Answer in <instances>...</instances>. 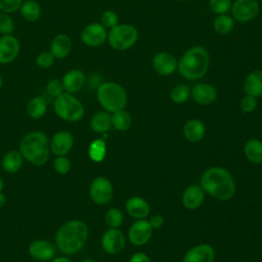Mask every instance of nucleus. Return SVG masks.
<instances>
[{"label":"nucleus","mask_w":262,"mask_h":262,"mask_svg":"<svg viewBox=\"0 0 262 262\" xmlns=\"http://www.w3.org/2000/svg\"><path fill=\"white\" fill-rule=\"evenodd\" d=\"M89 229L87 224L79 219L69 220L56 231L54 242L57 250L66 256L78 253L87 243Z\"/></svg>","instance_id":"obj_1"},{"label":"nucleus","mask_w":262,"mask_h":262,"mask_svg":"<svg viewBox=\"0 0 262 262\" xmlns=\"http://www.w3.org/2000/svg\"><path fill=\"white\" fill-rule=\"evenodd\" d=\"M200 185L205 192L220 201H228L235 193L232 174L223 167H210L204 171Z\"/></svg>","instance_id":"obj_2"},{"label":"nucleus","mask_w":262,"mask_h":262,"mask_svg":"<svg viewBox=\"0 0 262 262\" xmlns=\"http://www.w3.org/2000/svg\"><path fill=\"white\" fill-rule=\"evenodd\" d=\"M210 67L209 51L201 45L186 49L178 59L177 72L179 75L190 81L202 79Z\"/></svg>","instance_id":"obj_3"},{"label":"nucleus","mask_w":262,"mask_h":262,"mask_svg":"<svg viewBox=\"0 0 262 262\" xmlns=\"http://www.w3.org/2000/svg\"><path fill=\"white\" fill-rule=\"evenodd\" d=\"M49 139L42 131H31L23 136L18 144V150L25 161L34 166H42L47 163L50 156Z\"/></svg>","instance_id":"obj_4"},{"label":"nucleus","mask_w":262,"mask_h":262,"mask_svg":"<svg viewBox=\"0 0 262 262\" xmlns=\"http://www.w3.org/2000/svg\"><path fill=\"white\" fill-rule=\"evenodd\" d=\"M96 99L103 111L113 114L124 110L127 104V92L117 82H102L96 89Z\"/></svg>","instance_id":"obj_5"},{"label":"nucleus","mask_w":262,"mask_h":262,"mask_svg":"<svg viewBox=\"0 0 262 262\" xmlns=\"http://www.w3.org/2000/svg\"><path fill=\"white\" fill-rule=\"evenodd\" d=\"M53 110L57 117L71 123L80 121L85 114L83 103L74 94L68 92L54 98Z\"/></svg>","instance_id":"obj_6"},{"label":"nucleus","mask_w":262,"mask_h":262,"mask_svg":"<svg viewBox=\"0 0 262 262\" xmlns=\"http://www.w3.org/2000/svg\"><path fill=\"white\" fill-rule=\"evenodd\" d=\"M138 40V31L131 24H118L107 31L106 42L116 51H126Z\"/></svg>","instance_id":"obj_7"},{"label":"nucleus","mask_w":262,"mask_h":262,"mask_svg":"<svg viewBox=\"0 0 262 262\" xmlns=\"http://www.w3.org/2000/svg\"><path fill=\"white\" fill-rule=\"evenodd\" d=\"M260 12L258 0H233L230 8L234 20L245 24L255 19Z\"/></svg>","instance_id":"obj_8"},{"label":"nucleus","mask_w":262,"mask_h":262,"mask_svg":"<svg viewBox=\"0 0 262 262\" xmlns=\"http://www.w3.org/2000/svg\"><path fill=\"white\" fill-rule=\"evenodd\" d=\"M89 195L96 205L108 204L114 195V187L110 179L104 176L95 177L89 186Z\"/></svg>","instance_id":"obj_9"},{"label":"nucleus","mask_w":262,"mask_h":262,"mask_svg":"<svg viewBox=\"0 0 262 262\" xmlns=\"http://www.w3.org/2000/svg\"><path fill=\"white\" fill-rule=\"evenodd\" d=\"M106 39L107 30L99 21L87 24L80 32V41L87 47L101 46Z\"/></svg>","instance_id":"obj_10"},{"label":"nucleus","mask_w":262,"mask_h":262,"mask_svg":"<svg viewBox=\"0 0 262 262\" xmlns=\"http://www.w3.org/2000/svg\"><path fill=\"white\" fill-rule=\"evenodd\" d=\"M20 52V42L13 34L0 36V64L13 62Z\"/></svg>","instance_id":"obj_11"},{"label":"nucleus","mask_w":262,"mask_h":262,"mask_svg":"<svg viewBox=\"0 0 262 262\" xmlns=\"http://www.w3.org/2000/svg\"><path fill=\"white\" fill-rule=\"evenodd\" d=\"M151 235L152 227L146 219H137L131 224L128 230V239L136 247L147 244L151 238Z\"/></svg>","instance_id":"obj_12"},{"label":"nucleus","mask_w":262,"mask_h":262,"mask_svg":"<svg viewBox=\"0 0 262 262\" xmlns=\"http://www.w3.org/2000/svg\"><path fill=\"white\" fill-rule=\"evenodd\" d=\"M29 255L32 259L40 262L51 261L57 253V248L54 244L47 239H35L33 241L28 248Z\"/></svg>","instance_id":"obj_13"},{"label":"nucleus","mask_w":262,"mask_h":262,"mask_svg":"<svg viewBox=\"0 0 262 262\" xmlns=\"http://www.w3.org/2000/svg\"><path fill=\"white\" fill-rule=\"evenodd\" d=\"M125 235L119 228L108 227L101 236V248L110 255H116L122 252L125 248Z\"/></svg>","instance_id":"obj_14"},{"label":"nucleus","mask_w":262,"mask_h":262,"mask_svg":"<svg viewBox=\"0 0 262 262\" xmlns=\"http://www.w3.org/2000/svg\"><path fill=\"white\" fill-rule=\"evenodd\" d=\"M178 59L170 52L160 51L151 58V68L160 76H171L177 71Z\"/></svg>","instance_id":"obj_15"},{"label":"nucleus","mask_w":262,"mask_h":262,"mask_svg":"<svg viewBox=\"0 0 262 262\" xmlns=\"http://www.w3.org/2000/svg\"><path fill=\"white\" fill-rule=\"evenodd\" d=\"M75 143L74 136L71 132L61 130L53 134L49 141L50 151L57 156H67L73 148Z\"/></svg>","instance_id":"obj_16"},{"label":"nucleus","mask_w":262,"mask_h":262,"mask_svg":"<svg viewBox=\"0 0 262 262\" xmlns=\"http://www.w3.org/2000/svg\"><path fill=\"white\" fill-rule=\"evenodd\" d=\"M190 97L193 101L201 105H209L216 101L218 97L217 89L209 83H198L195 84L190 91Z\"/></svg>","instance_id":"obj_17"},{"label":"nucleus","mask_w":262,"mask_h":262,"mask_svg":"<svg viewBox=\"0 0 262 262\" xmlns=\"http://www.w3.org/2000/svg\"><path fill=\"white\" fill-rule=\"evenodd\" d=\"M86 80L85 73L80 69H71L67 71L61 78L64 92L71 94L80 92L86 85Z\"/></svg>","instance_id":"obj_18"},{"label":"nucleus","mask_w":262,"mask_h":262,"mask_svg":"<svg viewBox=\"0 0 262 262\" xmlns=\"http://www.w3.org/2000/svg\"><path fill=\"white\" fill-rule=\"evenodd\" d=\"M73 49V41L67 34L59 33L55 35L49 45V51L57 60L67 58Z\"/></svg>","instance_id":"obj_19"},{"label":"nucleus","mask_w":262,"mask_h":262,"mask_svg":"<svg viewBox=\"0 0 262 262\" xmlns=\"http://www.w3.org/2000/svg\"><path fill=\"white\" fill-rule=\"evenodd\" d=\"M215 250L209 244H201L190 248L183 256L182 262H213Z\"/></svg>","instance_id":"obj_20"},{"label":"nucleus","mask_w":262,"mask_h":262,"mask_svg":"<svg viewBox=\"0 0 262 262\" xmlns=\"http://www.w3.org/2000/svg\"><path fill=\"white\" fill-rule=\"evenodd\" d=\"M182 205L188 210L200 208L205 201V191L199 184H191L185 188L181 196Z\"/></svg>","instance_id":"obj_21"},{"label":"nucleus","mask_w":262,"mask_h":262,"mask_svg":"<svg viewBox=\"0 0 262 262\" xmlns=\"http://www.w3.org/2000/svg\"><path fill=\"white\" fill-rule=\"evenodd\" d=\"M125 209L129 216L134 219H145L150 214L149 204L140 196H131L125 204Z\"/></svg>","instance_id":"obj_22"},{"label":"nucleus","mask_w":262,"mask_h":262,"mask_svg":"<svg viewBox=\"0 0 262 262\" xmlns=\"http://www.w3.org/2000/svg\"><path fill=\"white\" fill-rule=\"evenodd\" d=\"M243 89L245 94L257 98L262 96V70L250 72L243 82Z\"/></svg>","instance_id":"obj_23"},{"label":"nucleus","mask_w":262,"mask_h":262,"mask_svg":"<svg viewBox=\"0 0 262 262\" xmlns=\"http://www.w3.org/2000/svg\"><path fill=\"white\" fill-rule=\"evenodd\" d=\"M206 134V127L199 119H190L183 126V135L190 142L201 141Z\"/></svg>","instance_id":"obj_24"},{"label":"nucleus","mask_w":262,"mask_h":262,"mask_svg":"<svg viewBox=\"0 0 262 262\" xmlns=\"http://www.w3.org/2000/svg\"><path fill=\"white\" fill-rule=\"evenodd\" d=\"M24 157L18 149H11L7 151L1 161V166L6 173H17L24 165Z\"/></svg>","instance_id":"obj_25"},{"label":"nucleus","mask_w":262,"mask_h":262,"mask_svg":"<svg viewBox=\"0 0 262 262\" xmlns=\"http://www.w3.org/2000/svg\"><path fill=\"white\" fill-rule=\"evenodd\" d=\"M18 12L25 20L34 23L41 17L42 7L41 4L36 0H24Z\"/></svg>","instance_id":"obj_26"},{"label":"nucleus","mask_w":262,"mask_h":262,"mask_svg":"<svg viewBox=\"0 0 262 262\" xmlns=\"http://www.w3.org/2000/svg\"><path fill=\"white\" fill-rule=\"evenodd\" d=\"M112 127V114L105 111L95 113L90 119V128L95 133H106Z\"/></svg>","instance_id":"obj_27"},{"label":"nucleus","mask_w":262,"mask_h":262,"mask_svg":"<svg viewBox=\"0 0 262 262\" xmlns=\"http://www.w3.org/2000/svg\"><path fill=\"white\" fill-rule=\"evenodd\" d=\"M47 112V101L42 96L31 98L27 104V114L34 120L41 119Z\"/></svg>","instance_id":"obj_28"},{"label":"nucleus","mask_w":262,"mask_h":262,"mask_svg":"<svg viewBox=\"0 0 262 262\" xmlns=\"http://www.w3.org/2000/svg\"><path fill=\"white\" fill-rule=\"evenodd\" d=\"M244 152L246 158L253 164H262V141L250 139L245 143Z\"/></svg>","instance_id":"obj_29"},{"label":"nucleus","mask_w":262,"mask_h":262,"mask_svg":"<svg viewBox=\"0 0 262 262\" xmlns=\"http://www.w3.org/2000/svg\"><path fill=\"white\" fill-rule=\"evenodd\" d=\"M234 28V19L231 15L218 14L213 20V29L219 35H228Z\"/></svg>","instance_id":"obj_30"},{"label":"nucleus","mask_w":262,"mask_h":262,"mask_svg":"<svg viewBox=\"0 0 262 262\" xmlns=\"http://www.w3.org/2000/svg\"><path fill=\"white\" fill-rule=\"evenodd\" d=\"M88 156L94 163H100L106 156V144L102 138H96L88 146Z\"/></svg>","instance_id":"obj_31"},{"label":"nucleus","mask_w":262,"mask_h":262,"mask_svg":"<svg viewBox=\"0 0 262 262\" xmlns=\"http://www.w3.org/2000/svg\"><path fill=\"white\" fill-rule=\"evenodd\" d=\"M132 124L130 114L125 110H120L112 114V126L118 131H127Z\"/></svg>","instance_id":"obj_32"},{"label":"nucleus","mask_w":262,"mask_h":262,"mask_svg":"<svg viewBox=\"0 0 262 262\" xmlns=\"http://www.w3.org/2000/svg\"><path fill=\"white\" fill-rule=\"evenodd\" d=\"M191 89L186 84H178L171 89L170 98L176 104H182L186 102L190 97Z\"/></svg>","instance_id":"obj_33"},{"label":"nucleus","mask_w":262,"mask_h":262,"mask_svg":"<svg viewBox=\"0 0 262 262\" xmlns=\"http://www.w3.org/2000/svg\"><path fill=\"white\" fill-rule=\"evenodd\" d=\"M123 213L118 208H110L104 214V221L111 228H118L123 223Z\"/></svg>","instance_id":"obj_34"},{"label":"nucleus","mask_w":262,"mask_h":262,"mask_svg":"<svg viewBox=\"0 0 262 262\" xmlns=\"http://www.w3.org/2000/svg\"><path fill=\"white\" fill-rule=\"evenodd\" d=\"M15 23L11 14L0 11V36L13 34Z\"/></svg>","instance_id":"obj_35"},{"label":"nucleus","mask_w":262,"mask_h":262,"mask_svg":"<svg viewBox=\"0 0 262 262\" xmlns=\"http://www.w3.org/2000/svg\"><path fill=\"white\" fill-rule=\"evenodd\" d=\"M55 60H56L55 57L52 55V53L49 50L41 51L40 53L37 54V56L35 58L36 66L40 69H43V70H47V69L52 68L55 63Z\"/></svg>","instance_id":"obj_36"},{"label":"nucleus","mask_w":262,"mask_h":262,"mask_svg":"<svg viewBox=\"0 0 262 262\" xmlns=\"http://www.w3.org/2000/svg\"><path fill=\"white\" fill-rule=\"evenodd\" d=\"M45 91L49 96H51L53 98L62 94L64 92V88H63L61 79L53 78V79L49 80L45 85Z\"/></svg>","instance_id":"obj_37"},{"label":"nucleus","mask_w":262,"mask_h":262,"mask_svg":"<svg viewBox=\"0 0 262 262\" xmlns=\"http://www.w3.org/2000/svg\"><path fill=\"white\" fill-rule=\"evenodd\" d=\"M231 0H209V7L216 15L224 14L230 11Z\"/></svg>","instance_id":"obj_38"},{"label":"nucleus","mask_w":262,"mask_h":262,"mask_svg":"<svg viewBox=\"0 0 262 262\" xmlns=\"http://www.w3.org/2000/svg\"><path fill=\"white\" fill-rule=\"evenodd\" d=\"M99 23L106 29L111 30L119 24V15L114 10H104L100 15Z\"/></svg>","instance_id":"obj_39"},{"label":"nucleus","mask_w":262,"mask_h":262,"mask_svg":"<svg viewBox=\"0 0 262 262\" xmlns=\"http://www.w3.org/2000/svg\"><path fill=\"white\" fill-rule=\"evenodd\" d=\"M72 168V163L67 156H57L53 161V169L56 173L64 175L70 172Z\"/></svg>","instance_id":"obj_40"},{"label":"nucleus","mask_w":262,"mask_h":262,"mask_svg":"<svg viewBox=\"0 0 262 262\" xmlns=\"http://www.w3.org/2000/svg\"><path fill=\"white\" fill-rule=\"evenodd\" d=\"M257 105H258V101H257V97H254L252 95H248V94H245L241 101H239V106H241V110L246 113V114H250V113H253L256 108H257Z\"/></svg>","instance_id":"obj_41"},{"label":"nucleus","mask_w":262,"mask_h":262,"mask_svg":"<svg viewBox=\"0 0 262 262\" xmlns=\"http://www.w3.org/2000/svg\"><path fill=\"white\" fill-rule=\"evenodd\" d=\"M24 0H0V11L12 14L19 10Z\"/></svg>","instance_id":"obj_42"},{"label":"nucleus","mask_w":262,"mask_h":262,"mask_svg":"<svg viewBox=\"0 0 262 262\" xmlns=\"http://www.w3.org/2000/svg\"><path fill=\"white\" fill-rule=\"evenodd\" d=\"M148 222H149L150 226L152 227V229H154V228H156V229L161 228V227L164 225V223H165L164 218H163L161 215H159V214H155V215L149 216Z\"/></svg>","instance_id":"obj_43"},{"label":"nucleus","mask_w":262,"mask_h":262,"mask_svg":"<svg viewBox=\"0 0 262 262\" xmlns=\"http://www.w3.org/2000/svg\"><path fill=\"white\" fill-rule=\"evenodd\" d=\"M129 262H151V259L147 254L143 252H137L131 256Z\"/></svg>","instance_id":"obj_44"},{"label":"nucleus","mask_w":262,"mask_h":262,"mask_svg":"<svg viewBox=\"0 0 262 262\" xmlns=\"http://www.w3.org/2000/svg\"><path fill=\"white\" fill-rule=\"evenodd\" d=\"M102 82H100V77L96 74L90 76V78L88 80H86V84H88L89 86H91L92 88L97 89V87L101 84Z\"/></svg>","instance_id":"obj_45"},{"label":"nucleus","mask_w":262,"mask_h":262,"mask_svg":"<svg viewBox=\"0 0 262 262\" xmlns=\"http://www.w3.org/2000/svg\"><path fill=\"white\" fill-rule=\"evenodd\" d=\"M50 262H73V261L66 256H55Z\"/></svg>","instance_id":"obj_46"},{"label":"nucleus","mask_w":262,"mask_h":262,"mask_svg":"<svg viewBox=\"0 0 262 262\" xmlns=\"http://www.w3.org/2000/svg\"><path fill=\"white\" fill-rule=\"evenodd\" d=\"M5 204H6V196L2 191H0V208L4 207Z\"/></svg>","instance_id":"obj_47"},{"label":"nucleus","mask_w":262,"mask_h":262,"mask_svg":"<svg viewBox=\"0 0 262 262\" xmlns=\"http://www.w3.org/2000/svg\"><path fill=\"white\" fill-rule=\"evenodd\" d=\"M3 187H4V181H3V179L0 176V191L3 190Z\"/></svg>","instance_id":"obj_48"},{"label":"nucleus","mask_w":262,"mask_h":262,"mask_svg":"<svg viewBox=\"0 0 262 262\" xmlns=\"http://www.w3.org/2000/svg\"><path fill=\"white\" fill-rule=\"evenodd\" d=\"M2 86H3V76H2V74L0 72V90H1Z\"/></svg>","instance_id":"obj_49"},{"label":"nucleus","mask_w":262,"mask_h":262,"mask_svg":"<svg viewBox=\"0 0 262 262\" xmlns=\"http://www.w3.org/2000/svg\"><path fill=\"white\" fill-rule=\"evenodd\" d=\"M81 262H96V261L93 260V259H84V260L81 261Z\"/></svg>","instance_id":"obj_50"},{"label":"nucleus","mask_w":262,"mask_h":262,"mask_svg":"<svg viewBox=\"0 0 262 262\" xmlns=\"http://www.w3.org/2000/svg\"><path fill=\"white\" fill-rule=\"evenodd\" d=\"M178 1H180V2H184V1H188V0H178Z\"/></svg>","instance_id":"obj_51"}]
</instances>
